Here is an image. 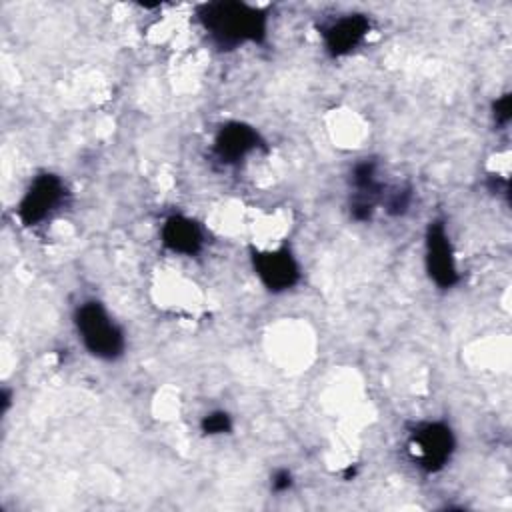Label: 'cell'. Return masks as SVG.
I'll list each match as a JSON object with an SVG mask.
<instances>
[{
  "label": "cell",
  "instance_id": "obj_1",
  "mask_svg": "<svg viewBox=\"0 0 512 512\" xmlns=\"http://www.w3.org/2000/svg\"><path fill=\"white\" fill-rule=\"evenodd\" d=\"M198 20L208 36L222 48L262 42L268 26V14L262 8L234 0L202 4L198 8Z\"/></svg>",
  "mask_w": 512,
  "mask_h": 512
},
{
  "label": "cell",
  "instance_id": "obj_2",
  "mask_svg": "<svg viewBox=\"0 0 512 512\" xmlns=\"http://www.w3.org/2000/svg\"><path fill=\"white\" fill-rule=\"evenodd\" d=\"M74 324L84 348L92 356L100 360H116L122 356L126 346L124 332L100 302H82L74 312Z\"/></svg>",
  "mask_w": 512,
  "mask_h": 512
},
{
  "label": "cell",
  "instance_id": "obj_3",
  "mask_svg": "<svg viewBox=\"0 0 512 512\" xmlns=\"http://www.w3.org/2000/svg\"><path fill=\"white\" fill-rule=\"evenodd\" d=\"M66 186L56 174H38L18 204V220L24 226H38L50 218L64 202Z\"/></svg>",
  "mask_w": 512,
  "mask_h": 512
},
{
  "label": "cell",
  "instance_id": "obj_4",
  "mask_svg": "<svg viewBox=\"0 0 512 512\" xmlns=\"http://www.w3.org/2000/svg\"><path fill=\"white\" fill-rule=\"evenodd\" d=\"M410 452L428 472L440 470L454 452V434L442 422H426L410 434Z\"/></svg>",
  "mask_w": 512,
  "mask_h": 512
},
{
  "label": "cell",
  "instance_id": "obj_5",
  "mask_svg": "<svg viewBox=\"0 0 512 512\" xmlns=\"http://www.w3.org/2000/svg\"><path fill=\"white\" fill-rule=\"evenodd\" d=\"M426 270L436 286L452 288L458 282L454 250L442 222L434 220L426 230Z\"/></svg>",
  "mask_w": 512,
  "mask_h": 512
},
{
  "label": "cell",
  "instance_id": "obj_6",
  "mask_svg": "<svg viewBox=\"0 0 512 512\" xmlns=\"http://www.w3.org/2000/svg\"><path fill=\"white\" fill-rule=\"evenodd\" d=\"M252 264L260 282L272 292L288 290L300 280L298 262L294 260L288 248L254 252Z\"/></svg>",
  "mask_w": 512,
  "mask_h": 512
},
{
  "label": "cell",
  "instance_id": "obj_7",
  "mask_svg": "<svg viewBox=\"0 0 512 512\" xmlns=\"http://www.w3.org/2000/svg\"><path fill=\"white\" fill-rule=\"evenodd\" d=\"M262 144L260 134L244 122L224 124L214 138V156L222 164H236L244 160Z\"/></svg>",
  "mask_w": 512,
  "mask_h": 512
},
{
  "label": "cell",
  "instance_id": "obj_8",
  "mask_svg": "<svg viewBox=\"0 0 512 512\" xmlns=\"http://www.w3.org/2000/svg\"><path fill=\"white\" fill-rule=\"evenodd\" d=\"M370 20L364 14H346L322 28L324 46L330 56H344L352 52L368 34Z\"/></svg>",
  "mask_w": 512,
  "mask_h": 512
},
{
  "label": "cell",
  "instance_id": "obj_9",
  "mask_svg": "<svg viewBox=\"0 0 512 512\" xmlns=\"http://www.w3.org/2000/svg\"><path fill=\"white\" fill-rule=\"evenodd\" d=\"M160 236H162V244L168 250H172L176 254H184V256L198 254L202 248V242H204L200 226L194 220L180 216V214L170 216L162 224Z\"/></svg>",
  "mask_w": 512,
  "mask_h": 512
},
{
  "label": "cell",
  "instance_id": "obj_10",
  "mask_svg": "<svg viewBox=\"0 0 512 512\" xmlns=\"http://www.w3.org/2000/svg\"><path fill=\"white\" fill-rule=\"evenodd\" d=\"M202 432L208 434V436H214V434H226L232 430V420L226 412L222 410H214L210 414H206L202 418Z\"/></svg>",
  "mask_w": 512,
  "mask_h": 512
},
{
  "label": "cell",
  "instance_id": "obj_11",
  "mask_svg": "<svg viewBox=\"0 0 512 512\" xmlns=\"http://www.w3.org/2000/svg\"><path fill=\"white\" fill-rule=\"evenodd\" d=\"M410 202H412V194H410V190H408V188H398V190H394V192H390V194H388V198H386L384 206H386V210H388L390 214H394V216H402V214L408 210Z\"/></svg>",
  "mask_w": 512,
  "mask_h": 512
},
{
  "label": "cell",
  "instance_id": "obj_12",
  "mask_svg": "<svg viewBox=\"0 0 512 512\" xmlns=\"http://www.w3.org/2000/svg\"><path fill=\"white\" fill-rule=\"evenodd\" d=\"M494 120L504 126L510 120V94H504L494 102Z\"/></svg>",
  "mask_w": 512,
  "mask_h": 512
},
{
  "label": "cell",
  "instance_id": "obj_13",
  "mask_svg": "<svg viewBox=\"0 0 512 512\" xmlns=\"http://www.w3.org/2000/svg\"><path fill=\"white\" fill-rule=\"evenodd\" d=\"M292 486V474L288 470H278L274 476H272V488L276 492H284Z\"/></svg>",
  "mask_w": 512,
  "mask_h": 512
}]
</instances>
